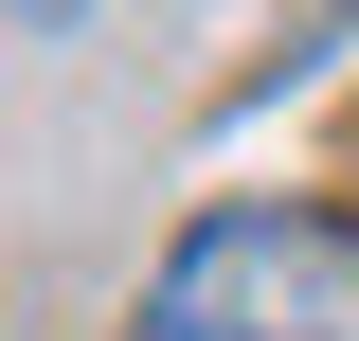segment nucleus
Listing matches in <instances>:
<instances>
[{"instance_id": "nucleus-1", "label": "nucleus", "mask_w": 359, "mask_h": 341, "mask_svg": "<svg viewBox=\"0 0 359 341\" xmlns=\"http://www.w3.org/2000/svg\"><path fill=\"white\" fill-rule=\"evenodd\" d=\"M126 341H359V215L323 198H216L144 269Z\"/></svg>"}, {"instance_id": "nucleus-2", "label": "nucleus", "mask_w": 359, "mask_h": 341, "mask_svg": "<svg viewBox=\"0 0 359 341\" xmlns=\"http://www.w3.org/2000/svg\"><path fill=\"white\" fill-rule=\"evenodd\" d=\"M18 36H72V0H18Z\"/></svg>"}]
</instances>
